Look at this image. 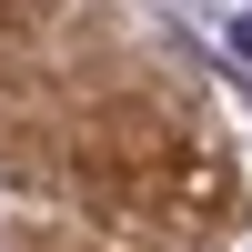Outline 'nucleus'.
I'll use <instances>...</instances> for the list:
<instances>
[{"mask_svg":"<svg viewBox=\"0 0 252 252\" xmlns=\"http://www.w3.org/2000/svg\"><path fill=\"white\" fill-rule=\"evenodd\" d=\"M222 40H232V51L252 61V10H222Z\"/></svg>","mask_w":252,"mask_h":252,"instance_id":"f257e3e1","label":"nucleus"}]
</instances>
